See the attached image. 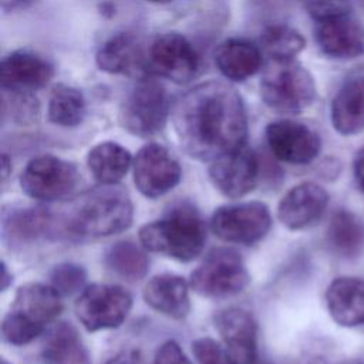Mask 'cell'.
I'll use <instances>...</instances> for the list:
<instances>
[{
	"instance_id": "6da1fadb",
	"label": "cell",
	"mask_w": 364,
	"mask_h": 364,
	"mask_svg": "<svg viewBox=\"0 0 364 364\" xmlns=\"http://www.w3.org/2000/svg\"><path fill=\"white\" fill-rule=\"evenodd\" d=\"M173 127L185 152L213 161L246 144L247 117L237 91L206 81L185 92L173 108Z\"/></svg>"
},
{
	"instance_id": "7a4b0ae2",
	"label": "cell",
	"mask_w": 364,
	"mask_h": 364,
	"mask_svg": "<svg viewBox=\"0 0 364 364\" xmlns=\"http://www.w3.org/2000/svg\"><path fill=\"white\" fill-rule=\"evenodd\" d=\"M139 242L149 252L191 262L205 247L206 226L192 205L179 203L164 218L144 225L139 229Z\"/></svg>"
},
{
	"instance_id": "3957f363",
	"label": "cell",
	"mask_w": 364,
	"mask_h": 364,
	"mask_svg": "<svg viewBox=\"0 0 364 364\" xmlns=\"http://www.w3.org/2000/svg\"><path fill=\"white\" fill-rule=\"evenodd\" d=\"M134 205L125 189L102 185L84 193L68 212L65 228L78 236L101 237L128 229Z\"/></svg>"
},
{
	"instance_id": "277c9868",
	"label": "cell",
	"mask_w": 364,
	"mask_h": 364,
	"mask_svg": "<svg viewBox=\"0 0 364 364\" xmlns=\"http://www.w3.org/2000/svg\"><path fill=\"white\" fill-rule=\"evenodd\" d=\"M259 88L269 108L286 114L304 111L316 97L313 75L294 58H270Z\"/></svg>"
},
{
	"instance_id": "5b68a950",
	"label": "cell",
	"mask_w": 364,
	"mask_h": 364,
	"mask_svg": "<svg viewBox=\"0 0 364 364\" xmlns=\"http://www.w3.org/2000/svg\"><path fill=\"white\" fill-rule=\"evenodd\" d=\"M250 274L240 255L229 247L213 249L191 273V289L206 299H225L243 291Z\"/></svg>"
},
{
	"instance_id": "8992f818",
	"label": "cell",
	"mask_w": 364,
	"mask_h": 364,
	"mask_svg": "<svg viewBox=\"0 0 364 364\" xmlns=\"http://www.w3.org/2000/svg\"><path fill=\"white\" fill-rule=\"evenodd\" d=\"M169 107L166 88L156 80L142 78L125 97L119 109V121L128 132L151 136L165 127Z\"/></svg>"
},
{
	"instance_id": "52a82bcc",
	"label": "cell",
	"mask_w": 364,
	"mask_h": 364,
	"mask_svg": "<svg viewBox=\"0 0 364 364\" xmlns=\"http://www.w3.org/2000/svg\"><path fill=\"white\" fill-rule=\"evenodd\" d=\"M131 307L132 297L124 287L95 283L80 293L74 310L87 331H100L119 327Z\"/></svg>"
},
{
	"instance_id": "ba28073f",
	"label": "cell",
	"mask_w": 364,
	"mask_h": 364,
	"mask_svg": "<svg viewBox=\"0 0 364 364\" xmlns=\"http://www.w3.org/2000/svg\"><path fill=\"white\" fill-rule=\"evenodd\" d=\"M80 182L74 164L54 155L33 158L20 176L23 192L37 200L51 202L70 196Z\"/></svg>"
},
{
	"instance_id": "9c48e42d",
	"label": "cell",
	"mask_w": 364,
	"mask_h": 364,
	"mask_svg": "<svg viewBox=\"0 0 364 364\" xmlns=\"http://www.w3.org/2000/svg\"><path fill=\"white\" fill-rule=\"evenodd\" d=\"M272 226L266 203L252 200L218 208L210 219V230L222 240L237 245H253L262 240Z\"/></svg>"
},
{
	"instance_id": "30bf717a",
	"label": "cell",
	"mask_w": 364,
	"mask_h": 364,
	"mask_svg": "<svg viewBox=\"0 0 364 364\" xmlns=\"http://www.w3.org/2000/svg\"><path fill=\"white\" fill-rule=\"evenodd\" d=\"M146 65L155 75L185 84L196 75L199 57L186 37L178 33H165L149 46Z\"/></svg>"
},
{
	"instance_id": "8fae6325",
	"label": "cell",
	"mask_w": 364,
	"mask_h": 364,
	"mask_svg": "<svg viewBox=\"0 0 364 364\" xmlns=\"http://www.w3.org/2000/svg\"><path fill=\"white\" fill-rule=\"evenodd\" d=\"M134 183L149 199L172 191L181 181L182 171L175 156L159 144L144 145L132 162Z\"/></svg>"
},
{
	"instance_id": "7c38bea8",
	"label": "cell",
	"mask_w": 364,
	"mask_h": 364,
	"mask_svg": "<svg viewBox=\"0 0 364 364\" xmlns=\"http://www.w3.org/2000/svg\"><path fill=\"white\" fill-rule=\"evenodd\" d=\"M213 186L226 198H242L252 192L259 178V159L246 144L219 158L209 166Z\"/></svg>"
},
{
	"instance_id": "4fadbf2b",
	"label": "cell",
	"mask_w": 364,
	"mask_h": 364,
	"mask_svg": "<svg viewBox=\"0 0 364 364\" xmlns=\"http://www.w3.org/2000/svg\"><path fill=\"white\" fill-rule=\"evenodd\" d=\"M266 141L274 158L291 165L310 164L321 148L318 134L309 125L293 119L270 122L266 127Z\"/></svg>"
},
{
	"instance_id": "5bb4252c",
	"label": "cell",
	"mask_w": 364,
	"mask_h": 364,
	"mask_svg": "<svg viewBox=\"0 0 364 364\" xmlns=\"http://www.w3.org/2000/svg\"><path fill=\"white\" fill-rule=\"evenodd\" d=\"M223 347L233 364H255L257 360V323L242 307H226L213 317Z\"/></svg>"
},
{
	"instance_id": "9a60e30c",
	"label": "cell",
	"mask_w": 364,
	"mask_h": 364,
	"mask_svg": "<svg viewBox=\"0 0 364 364\" xmlns=\"http://www.w3.org/2000/svg\"><path fill=\"white\" fill-rule=\"evenodd\" d=\"M328 203L327 191L316 182H301L284 193L277 206V218L290 230L314 225Z\"/></svg>"
},
{
	"instance_id": "2e32d148",
	"label": "cell",
	"mask_w": 364,
	"mask_h": 364,
	"mask_svg": "<svg viewBox=\"0 0 364 364\" xmlns=\"http://www.w3.org/2000/svg\"><path fill=\"white\" fill-rule=\"evenodd\" d=\"M53 65L38 54L18 50L1 61V88L7 92H33L43 88L51 78Z\"/></svg>"
},
{
	"instance_id": "e0dca14e",
	"label": "cell",
	"mask_w": 364,
	"mask_h": 364,
	"mask_svg": "<svg viewBox=\"0 0 364 364\" xmlns=\"http://www.w3.org/2000/svg\"><path fill=\"white\" fill-rule=\"evenodd\" d=\"M314 37L323 54L336 60H351L364 54V26L351 14L318 21Z\"/></svg>"
},
{
	"instance_id": "ac0fdd59",
	"label": "cell",
	"mask_w": 364,
	"mask_h": 364,
	"mask_svg": "<svg viewBox=\"0 0 364 364\" xmlns=\"http://www.w3.org/2000/svg\"><path fill=\"white\" fill-rule=\"evenodd\" d=\"M189 287L183 277L173 273H161L148 280L142 297L155 311L175 320H182L191 310Z\"/></svg>"
},
{
	"instance_id": "d6986e66",
	"label": "cell",
	"mask_w": 364,
	"mask_h": 364,
	"mask_svg": "<svg viewBox=\"0 0 364 364\" xmlns=\"http://www.w3.org/2000/svg\"><path fill=\"white\" fill-rule=\"evenodd\" d=\"M331 124L341 135H354L364 129V73L350 75L336 92L331 107Z\"/></svg>"
},
{
	"instance_id": "ffe728a7",
	"label": "cell",
	"mask_w": 364,
	"mask_h": 364,
	"mask_svg": "<svg viewBox=\"0 0 364 364\" xmlns=\"http://www.w3.org/2000/svg\"><path fill=\"white\" fill-rule=\"evenodd\" d=\"M326 304L337 324L343 327L364 326V280L334 279L326 290Z\"/></svg>"
},
{
	"instance_id": "44dd1931",
	"label": "cell",
	"mask_w": 364,
	"mask_h": 364,
	"mask_svg": "<svg viewBox=\"0 0 364 364\" xmlns=\"http://www.w3.org/2000/svg\"><path fill=\"white\" fill-rule=\"evenodd\" d=\"M11 311L46 328L63 311L61 296L50 284L26 283L17 289Z\"/></svg>"
},
{
	"instance_id": "7402d4cb",
	"label": "cell",
	"mask_w": 364,
	"mask_h": 364,
	"mask_svg": "<svg viewBox=\"0 0 364 364\" xmlns=\"http://www.w3.org/2000/svg\"><path fill=\"white\" fill-rule=\"evenodd\" d=\"M215 64L223 77L245 81L262 67V50L245 38H228L215 50Z\"/></svg>"
},
{
	"instance_id": "603a6c76",
	"label": "cell",
	"mask_w": 364,
	"mask_h": 364,
	"mask_svg": "<svg viewBox=\"0 0 364 364\" xmlns=\"http://www.w3.org/2000/svg\"><path fill=\"white\" fill-rule=\"evenodd\" d=\"M101 71L109 74H129L146 64L139 40L131 33H119L107 40L95 55Z\"/></svg>"
},
{
	"instance_id": "cb8c5ba5",
	"label": "cell",
	"mask_w": 364,
	"mask_h": 364,
	"mask_svg": "<svg viewBox=\"0 0 364 364\" xmlns=\"http://www.w3.org/2000/svg\"><path fill=\"white\" fill-rule=\"evenodd\" d=\"M41 355L44 364H92L77 328L67 321L58 323L48 333Z\"/></svg>"
},
{
	"instance_id": "d4e9b609",
	"label": "cell",
	"mask_w": 364,
	"mask_h": 364,
	"mask_svg": "<svg viewBox=\"0 0 364 364\" xmlns=\"http://www.w3.org/2000/svg\"><path fill=\"white\" fill-rule=\"evenodd\" d=\"M87 165L101 185H117L132 165V156L122 145L105 141L90 149Z\"/></svg>"
},
{
	"instance_id": "484cf974",
	"label": "cell",
	"mask_w": 364,
	"mask_h": 364,
	"mask_svg": "<svg viewBox=\"0 0 364 364\" xmlns=\"http://www.w3.org/2000/svg\"><path fill=\"white\" fill-rule=\"evenodd\" d=\"M331 250L343 257H354L364 247V222L350 210H337L327 228Z\"/></svg>"
},
{
	"instance_id": "4316f807",
	"label": "cell",
	"mask_w": 364,
	"mask_h": 364,
	"mask_svg": "<svg viewBox=\"0 0 364 364\" xmlns=\"http://www.w3.org/2000/svg\"><path fill=\"white\" fill-rule=\"evenodd\" d=\"M53 218L47 209L20 208L10 210L3 222L4 235L14 243H28L50 232Z\"/></svg>"
},
{
	"instance_id": "83f0119b",
	"label": "cell",
	"mask_w": 364,
	"mask_h": 364,
	"mask_svg": "<svg viewBox=\"0 0 364 364\" xmlns=\"http://www.w3.org/2000/svg\"><path fill=\"white\" fill-rule=\"evenodd\" d=\"M145 250L131 240H119L107 249L104 263L118 277L138 282L148 273L149 260Z\"/></svg>"
},
{
	"instance_id": "f1b7e54d",
	"label": "cell",
	"mask_w": 364,
	"mask_h": 364,
	"mask_svg": "<svg viewBox=\"0 0 364 364\" xmlns=\"http://www.w3.org/2000/svg\"><path fill=\"white\" fill-rule=\"evenodd\" d=\"M85 112V98L78 88L67 84L53 87L47 108L50 122L65 128L77 127L82 122Z\"/></svg>"
},
{
	"instance_id": "f546056e",
	"label": "cell",
	"mask_w": 364,
	"mask_h": 364,
	"mask_svg": "<svg viewBox=\"0 0 364 364\" xmlns=\"http://www.w3.org/2000/svg\"><path fill=\"white\" fill-rule=\"evenodd\" d=\"M260 44L270 58H294L304 48L306 40L297 30L274 24L263 30Z\"/></svg>"
},
{
	"instance_id": "4dcf8cb0",
	"label": "cell",
	"mask_w": 364,
	"mask_h": 364,
	"mask_svg": "<svg viewBox=\"0 0 364 364\" xmlns=\"http://www.w3.org/2000/svg\"><path fill=\"white\" fill-rule=\"evenodd\" d=\"M87 280V272L77 263H60L50 273V286L61 296H73L82 291Z\"/></svg>"
},
{
	"instance_id": "1f68e13d",
	"label": "cell",
	"mask_w": 364,
	"mask_h": 364,
	"mask_svg": "<svg viewBox=\"0 0 364 364\" xmlns=\"http://www.w3.org/2000/svg\"><path fill=\"white\" fill-rule=\"evenodd\" d=\"M44 327L34 324L14 311H9L1 323L3 338L13 346H26L37 338Z\"/></svg>"
},
{
	"instance_id": "d6a6232c",
	"label": "cell",
	"mask_w": 364,
	"mask_h": 364,
	"mask_svg": "<svg viewBox=\"0 0 364 364\" xmlns=\"http://www.w3.org/2000/svg\"><path fill=\"white\" fill-rule=\"evenodd\" d=\"M192 353L199 364H233L219 343L210 337H200L192 343Z\"/></svg>"
},
{
	"instance_id": "836d02e7",
	"label": "cell",
	"mask_w": 364,
	"mask_h": 364,
	"mask_svg": "<svg viewBox=\"0 0 364 364\" xmlns=\"http://www.w3.org/2000/svg\"><path fill=\"white\" fill-rule=\"evenodd\" d=\"M307 11L318 23L351 14V4L348 0H313L307 4Z\"/></svg>"
},
{
	"instance_id": "e575fe53",
	"label": "cell",
	"mask_w": 364,
	"mask_h": 364,
	"mask_svg": "<svg viewBox=\"0 0 364 364\" xmlns=\"http://www.w3.org/2000/svg\"><path fill=\"white\" fill-rule=\"evenodd\" d=\"M7 92V91H4ZM13 102L10 104V115L20 124L33 122L38 117V104L30 92H11Z\"/></svg>"
},
{
	"instance_id": "d590c367",
	"label": "cell",
	"mask_w": 364,
	"mask_h": 364,
	"mask_svg": "<svg viewBox=\"0 0 364 364\" xmlns=\"http://www.w3.org/2000/svg\"><path fill=\"white\" fill-rule=\"evenodd\" d=\"M154 364H192V363L176 341L168 340L158 347L155 353Z\"/></svg>"
},
{
	"instance_id": "8d00e7d4",
	"label": "cell",
	"mask_w": 364,
	"mask_h": 364,
	"mask_svg": "<svg viewBox=\"0 0 364 364\" xmlns=\"http://www.w3.org/2000/svg\"><path fill=\"white\" fill-rule=\"evenodd\" d=\"M353 169H354L355 183H357L358 189L361 192H364V146L357 151V154L354 156Z\"/></svg>"
},
{
	"instance_id": "74e56055",
	"label": "cell",
	"mask_w": 364,
	"mask_h": 364,
	"mask_svg": "<svg viewBox=\"0 0 364 364\" xmlns=\"http://www.w3.org/2000/svg\"><path fill=\"white\" fill-rule=\"evenodd\" d=\"M105 364H138V357L134 351H122L108 360Z\"/></svg>"
},
{
	"instance_id": "f35d334b",
	"label": "cell",
	"mask_w": 364,
	"mask_h": 364,
	"mask_svg": "<svg viewBox=\"0 0 364 364\" xmlns=\"http://www.w3.org/2000/svg\"><path fill=\"white\" fill-rule=\"evenodd\" d=\"M11 171V165H10V161L7 158V155L3 154L1 156V176H3V183L6 182V179L9 178V173Z\"/></svg>"
},
{
	"instance_id": "ab89813d",
	"label": "cell",
	"mask_w": 364,
	"mask_h": 364,
	"mask_svg": "<svg viewBox=\"0 0 364 364\" xmlns=\"http://www.w3.org/2000/svg\"><path fill=\"white\" fill-rule=\"evenodd\" d=\"M3 286H1V289L3 290H6L7 289V286H9V283L11 282V276L9 277V272H7V266H6V263L3 262Z\"/></svg>"
},
{
	"instance_id": "60d3db41",
	"label": "cell",
	"mask_w": 364,
	"mask_h": 364,
	"mask_svg": "<svg viewBox=\"0 0 364 364\" xmlns=\"http://www.w3.org/2000/svg\"><path fill=\"white\" fill-rule=\"evenodd\" d=\"M346 364H364V358H357V360H351V361H348V363H346Z\"/></svg>"
},
{
	"instance_id": "b9f144b4",
	"label": "cell",
	"mask_w": 364,
	"mask_h": 364,
	"mask_svg": "<svg viewBox=\"0 0 364 364\" xmlns=\"http://www.w3.org/2000/svg\"><path fill=\"white\" fill-rule=\"evenodd\" d=\"M146 1H152V3H168V1H172V0H146Z\"/></svg>"
},
{
	"instance_id": "7bdbcfd3",
	"label": "cell",
	"mask_w": 364,
	"mask_h": 364,
	"mask_svg": "<svg viewBox=\"0 0 364 364\" xmlns=\"http://www.w3.org/2000/svg\"><path fill=\"white\" fill-rule=\"evenodd\" d=\"M1 364H10V363H7V361L3 358V360H1Z\"/></svg>"
},
{
	"instance_id": "ee69618b",
	"label": "cell",
	"mask_w": 364,
	"mask_h": 364,
	"mask_svg": "<svg viewBox=\"0 0 364 364\" xmlns=\"http://www.w3.org/2000/svg\"><path fill=\"white\" fill-rule=\"evenodd\" d=\"M4 1H7V0H4Z\"/></svg>"
}]
</instances>
